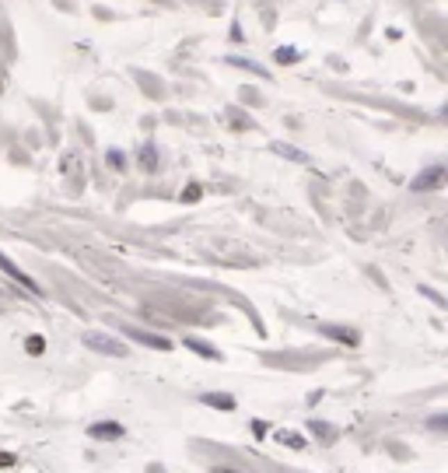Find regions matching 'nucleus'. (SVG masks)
I'll return each mask as SVG.
<instances>
[{
  "mask_svg": "<svg viewBox=\"0 0 448 473\" xmlns=\"http://www.w3.org/2000/svg\"><path fill=\"white\" fill-rule=\"evenodd\" d=\"M84 344L99 354H109V358H126V347L113 337H102V333H84Z\"/></svg>",
  "mask_w": 448,
  "mask_h": 473,
  "instance_id": "nucleus-1",
  "label": "nucleus"
},
{
  "mask_svg": "<svg viewBox=\"0 0 448 473\" xmlns=\"http://www.w3.org/2000/svg\"><path fill=\"white\" fill-rule=\"evenodd\" d=\"M441 179H445V168H441V165H434L431 172L417 175L410 186H413V193H424V189H434V186H441Z\"/></svg>",
  "mask_w": 448,
  "mask_h": 473,
  "instance_id": "nucleus-2",
  "label": "nucleus"
},
{
  "mask_svg": "<svg viewBox=\"0 0 448 473\" xmlns=\"http://www.w3.org/2000/svg\"><path fill=\"white\" fill-rule=\"evenodd\" d=\"M126 337L137 340V344H144V347H154V351H168V347H172L165 337H154V333H147V330H126Z\"/></svg>",
  "mask_w": 448,
  "mask_h": 473,
  "instance_id": "nucleus-3",
  "label": "nucleus"
},
{
  "mask_svg": "<svg viewBox=\"0 0 448 473\" xmlns=\"http://www.w3.org/2000/svg\"><path fill=\"white\" fill-rule=\"evenodd\" d=\"M0 270H8V273H11V277L22 284V288H28V291H35V295H39V284H35L32 277H25V270H18V266H15V263L4 256V252H0Z\"/></svg>",
  "mask_w": 448,
  "mask_h": 473,
  "instance_id": "nucleus-4",
  "label": "nucleus"
},
{
  "mask_svg": "<svg viewBox=\"0 0 448 473\" xmlns=\"http://www.w3.org/2000/svg\"><path fill=\"white\" fill-rule=\"evenodd\" d=\"M186 347H190V351H197V354H204V358H210V361H217V358H221V351H217V347H210L207 340H197V337H186Z\"/></svg>",
  "mask_w": 448,
  "mask_h": 473,
  "instance_id": "nucleus-5",
  "label": "nucleus"
},
{
  "mask_svg": "<svg viewBox=\"0 0 448 473\" xmlns=\"http://www.w3.org/2000/svg\"><path fill=\"white\" fill-rule=\"evenodd\" d=\"M88 435H92V438H119L123 435V428L119 424H92V431H88Z\"/></svg>",
  "mask_w": 448,
  "mask_h": 473,
  "instance_id": "nucleus-6",
  "label": "nucleus"
},
{
  "mask_svg": "<svg viewBox=\"0 0 448 473\" xmlns=\"http://www.w3.org/2000/svg\"><path fill=\"white\" fill-rule=\"evenodd\" d=\"M322 333H326V337H333V340H343V344H350V347L357 344V333H354V330H347V326H326Z\"/></svg>",
  "mask_w": 448,
  "mask_h": 473,
  "instance_id": "nucleus-7",
  "label": "nucleus"
},
{
  "mask_svg": "<svg viewBox=\"0 0 448 473\" xmlns=\"http://www.w3.org/2000/svg\"><path fill=\"white\" fill-rule=\"evenodd\" d=\"M204 403H207V407H217V410H231V407H235V400H231L228 393H224V396H221V393H204Z\"/></svg>",
  "mask_w": 448,
  "mask_h": 473,
  "instance_id": "nucleus-8",
  "label": "nucleus"
},
{
  "mask_svg": "<svg viewBox=\"0 0 448 473\" xmlns=\"http://www.w3.org/2000/svg\"><path fill=\"white\" fill-rule=\"evenodd\" d=\"M274 151H277V154H284V158H294V161H305V154H301V151H294V147H288V144H277Z\"/></svg>",
  "mask_w": 448,
  "mask_h": 473,
  "instance_id": "nucleus-9",
  "label": "nucleus"
},
{
  "mask_svg": "<svg viewBox=\"0 0 448 473\" xmlns=\"http://www.w3.org/2000/svg\"><path fill=\"white\" fill-rule=\"evenodd\" d=\"M25 347H28L32 354H39V351H42V337H28V344H25Z\"/></svg>",
  "mask_w": 448,
  "mask_h": 473,
  "instance_id": "nucleus-10",
  "label": "nucleus"
},
{
  "mask_svg": "<svg viewBox=\"0 0 448 473\" xmlns=\"http://www.w3.org/2000/svg\"><path fill=\"white\" fill-rule=\"evenodd\" d=\"M277 56H281V60H288V63H291V60H298V53H294V49H277Z\"/></svg>",
  "mask_w": 448,
  "mask_h": 473,
  "instance_id": "nucleus-11",
  "label": "nucleus"
},
{
  "mask_svg": "<svg viewBox=\"0 0 448 473\" xmlns=\"http://www.w3.org/2000/svg\"><path fill=\"white\" fill-rule=\"evenodd\" d=\"M109 165H113V168H123V154L113 151V154H109Z\"/></svg>",
  "mask_w": 448,
  "mask_h": 473,
  "instance_id": "nucleus-12",
  "label": "nucleus"
},
{
  "mask_svg": "<svg viewBox=\"0 0 448 473\" xmlns=\"http://www.w3.org/2000/svg\"><path fill=\"white\" fill-rule=\"evenodd\" d=\"M214 473H235V470H214Z\"/></svg>",
  "mask_w": 448,
  "mask_h": 473,
  "instance_id": "nucleus-13",
  "label": "nucleus"
}]
</instances>
